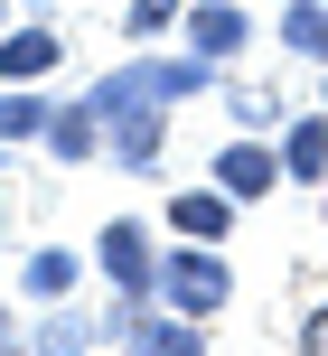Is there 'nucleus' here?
<instances>
[{
    "label": "nucleus",
    "mask_w": 328,
    "mask_h": 356,
    "mask_svg": "<svg viewBox=\"0 0 328 356\" xmlns=\"http://www.w3.org/2000/svg\"><path fill=\"white\" fill-rule=\"evenodd\" d=\"M216 56H122V66L94 85V104H104V150H113V169H131V178H150L160 169V150H169V113L179 104H197L206 85H216Z\"/></svg>",
    "instance_id": "nucleus-1"
},
{
    "label": "nucleus",
    "mask_w": 328,
    "mask_h": 356,
    "mask_svg": "<svg viewBox=\"0 0 328 356\" xmlns=\"http://www.w3.org/2000/svg\"><path fill=\"white\" fill-rule=\"evenodd\" d=\"M160 300L188 309V319H216L235 300V272H225V244H197V234H169L160 253Z\"/></svg>",
    "instance_id": "nucleus-2"
},
{
    "label": "nucleus",
    "mask_w": 328,
    "mask_h": 356,
    "mask_svg": "<svg viewBox=\"0 0 328 356\" xmlns=\"http://www.w3.org/2000/svg\"><path fill=\"white\" fill-rule=\"evenodd\" d=\"M216 188L235 197V207H263V197H281V188H291V160H281V141H272V131H235V141L216 150Z\"/></svg>",
    "instance_id": "nucleus-3"
},
{
    "label": "nucleus",
    "mask_w": 328,
    "mask_h": 356,
    "mask_svg": "<svg viewBox=\"0 0 328 356\" xmlns=\"http://www.w3.org/2000/svg\"><path fill=\"white\" fill-rule=\"evenodd\" d=\"M94 272H104L113 291H131V300H160V244H150L141 216H113V225L94 234Z\"/></svg>",
    "instance_id": "nucleus-4"
},
{
    "label": "nucleus",
    "mask_w": 328,
    "mask_h": 356,
    "mask_svg": "<svg viewBox=\"0 0 328 356\" xmlns=\"http://www.w3.org/2000/svg\"><path fill=\"white\" fill-rule=\"evenodd\" d=\"M188 47L216 56V66H235V56L254 47V19H244V0H188Z\"/></svg>",
    "instance_id": "nucleus-5"
},
{
    "label": "nucleus",
    "mask_w": 328,
    "mask_h": 356,
    "mask_svg": "<svg viewBox=\"0 0 328 356\" xmlns=\"http://www.w3.org/2000/svg\"><path fill=\"white\" fill-rule=\"evenodd\" d=\"M56 56H66V38H56L47 19H10V29H0V75H10V85H47Z\"/></svg>",
    "instance_id": "nucleus-6"
},
{
    "label": "nucleus",
    "mask_w": 328,
    "mask_h": 356,
    "mask_svg": "<svg viewBox=\"0 0 328 356\" xmlns=\"http://www.w3.org/2000/svg\"><path fill=\"white\" fill-rule=\"evenodd\" d=\"M85 253H66V244H38L28 263H19V300L28 309H47V300H75V291H85Z\"/></svg>",
    "instance_id": "nucleus-7"
},
{
    "label": "nucleus",
    "mask_w": 328,
    "mask_h": 356,
    "mask_svg": "<svg viewBox=\"0 0 328 356\" xmlns=\"http://www.w3.org/2000/svg\"><path fill=\"white\" fill-rule=\"evenodd\" d=\"M235 197L216 188V178H206V188H179L169 197V234H197V244H225V234H235Z\"/></svg>",
    "instance_id": "nucleus-8"
},
{
    "label": "nucleus",
    "mask_w": 328,
    "mask_h": 356,
    "mask_svg": "<svg viewBox=\"0 0 328 356\" xmlns=\"http://www.w3.org/2000/svg\"><path fill=\"white\" fill-rule=\"evenodd\" d=\"M38 150L66 160V169L104 160V104H94V94H85V104H56V122H47V141H38Z\"/></svg>",
    "instance_id": "nucleus-9"
},
{
    "label": "nucleus",
    "mask_w": 328,
    "mask_h": 356,
    "mask_svg": "<svg viewBox=\"0 0 328 356\" xmlns=\"http://www.w3.org/2000/svg\"><path fill=\"white\" fill-rule=\"evenodd\" d=\"M281 160H291V188H328V104L281 122Z\"/></svg>",
    "instance_id": "nucleus-10"
},
{
    "label": "nucleus",
    "mask_w": 328,
    "mask_h": 356,
    "mask_svg": "<svg viewBox=\"0 0 328 356\" xmlns=\"http://www.w3.org/2000/svg\"><path fill=\"white\" fill-rule=\"evenodd\" d=\"M47 122H56V104H47V94H38V85H10V75H0V141H47Z\"/></svg>",
    "instance_id": "nucleus-11"
},
{
    "label": "nucleus",
    "mask_w": 328,
    "mask_h": 356,
    "mask_svg": "<svg viewBox=\"0 0 328 356\" xmlns=\"http://www.w3.org/2000/svg\"><path fill=\"white\" fill-rule=\"evenodd\" d=\"M38 347H56V356H85V347H113V338H104V319H94V309L47 300V309H38Z\"/></svg>",
    "instance_id": "nucleus-12"
},
{
    "label": "nucleus",
    "mask_w": 328,
    "mask_h": 356,
    "mask_svg": "<svg viewBox=\"0 0 328 356\" xmlns=\"http://www.w3.org/2000/svg\"><path fill=\"white\" fill-rule=\"evenodd\" d=\"M272 38L300 56V66H328V0H291V10L272 19Z\"/></svg>",
    "instance_id": "nucleus-13"
},
{
    "label": "nucleus",
    "mask_w": 328,
    "mask_h": 356,
    "mask_svg": "<svg viewBox=\"0 0 328 356\" xmlns=\"http://www.w3.org/2000/svg\"><path fill=\"white\" fill-rule=\"evenodd\" d=\"M225 104H235L244 131H281V122H291V113H281V94H254V85H225Z\"/></svg>",
    "instance_id": "nucleus-14"
},
{
    "label": "nucleus",
    "mask_w": 328,
    "mask_h": 356,
    "mask_svg": "<svg viewBox=\"0 0 328 356\" xmlns=\"http://www.w3.org/2000/svg\"><path fill=\"white\" fill-rule=\"evenodd\" d=\"M179 10H188V0H131V10H122V38H131V47H150Z\"/></svg>",
    "instance_id": "nucleus-15"
},
{
    "label": "nucleus",
    "mask_w": 328,
    "mask_h": 356,
    "mask_svg": "<svg viewBox=\"0 0 328 356\" xmlns=\"http://www.w3.org/2000/svg\"><path fill=\"white\" fill-rule=\"evenodd\" d=\"M300 347H310V356H328V300L310 309V319H300Z\"/></svg>",
    "instance_id": "nucleus-16"
},
{
    "label": "nucleus",
    "mask_w": 328,
    "mask_h": 356,
    "mask_svg": "<svg viewBox=\"0 0 328 356\" xmlns=\"http://www.w3.org/2000/svg\"><path fill=\"white\" fill-rule=\"evenodd\" d=\"M10 338H19V319H10V309H0V347H10Z\"/></svg>",
    "instance_id": "nucleus-17"
},
{
    "label": "nucleus",
    "mask_w": 328,
    "mask_h": 356,
    "mask_svg": "<svg viewBox=\"0 0 328 356\" xmlns=\"http://www.w3.org/2000/svg\"><path fill=\"white\" fill-rule=\"evenodd\" d=\"M319 104H328V66H319Z\"/></svg>",
    "instance_id": "nucleus-18"
},
{
    "label": "nucleus",
    "mask_w": 328,
    "mask_h": 356,
    "mask_svg": "<svg viewBox=\"0 0 328 356\" xmlns=\"http://www.w3.org/2000/svg\"><path fill=\"white\" fill-rule=\"evenodd\" d=\"M0 29H10V0H0Z\"/></svg>",
    "instance_id": "nucleus-19"
}]
</instances>
